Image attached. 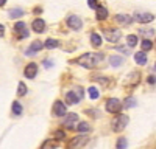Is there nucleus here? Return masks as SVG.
I'll list each match as a JSON object with an SVG mask.
<instances>
[{
	"instance_id": "31",
	"label": "nucleus",
	"mask_w": 156,
	"mask_h": 149,
	"mask_svg": "<svg viewBox=\"0 0 156 149\" xmlns=\"http://www.w3.org/2000/svg\"><path fill=\"white\" fill-rule=\"evenodd\" d=\"M136 106V99L133 96H129V98H125V101H123V107H134Z\"/></svg>"
},
{
	"instance_id": "26",
	"label": "nucleus",
	"mask_w": 156,
	"mask_h": 149,
	"mask_svg": "<svg viewBox=\"0 0 156 149\" xmlns=\"http://www.w3.org/2000/svg\"><path fill=\"white\" fill-rule=\"evenodd\" d=\"M87 95H89V98H90V99H97V98L100 96L97 87H89V89H87Z\"/></svg>"
},
{
	"instance_id": "13",
	"label": "nucleus",
	"mask_w": 156,
	"mask_h": 149,
	"mask_svg": "<svg viewBox=\"0 0 156 149\" xmlns=\"http://www.w3.org/2000/svg\"><path fill=\"white\" fill-rule=\"evenodd\" d=\"M134 20L139 22V23H150L154 20V16L151 12H139V14L134 16Z\"/></svg>"
},
{
	"instance_id": "12",
	"label": "nucleus",
	"mask_w": 156,
	"mask_h": 149,
	"mask_svg": "<svg viewBox=\"0 0 156 149\" xmlns=\"http://www.w3.org/2000/svg\"><path fill=\"white\" fill-rule=\"evenodd\" d=\"M44 48V44L41 42V41H33L31 42V45L28 47V50H27V56H33V55H36V53H39L41 50Z\"/></svg>"
},
{
	"instance_id": "28",
	"label": "nucleus",
	"mask_w": 156,
	"mask_h": 149,
	"mask_svg": "<svg viewBox=\"0 0 156 149\" xmlns=\"http://www.w3.org/2000/svg\"><path fill=\"white\" fill-rule=\"evenodd\" d=\"M41 149H56V143L53 140H45L41 144Z\"/></svg>"
},
{
	"instance_id": "20",
	"label": "nucleus",
	"mask_w": 156,
	"mask_h": 149,
	"mask_svg": "<svg viewBox=\"0 0 156 149\" xmlns=\"http://www.w3.org/2000/svg\"><path fill=\"white\" fill-rule=\"evenodd\" d=\"M76 131L81 132V134H86V132L90 131V124L86 123V121H80V123H78V126H76Z\"/></svg>"
},
{
	"instance_id": "9",
	"label": "nucleus",
	"mask_w": 156,
	"mask_h": 149,
	"mask_svg": "<svg viewBox=\"0 0 156 149\" xmlns=\"http://www.w3.org/2000/svg\"><path fill=\"white\" fill-rule=\"evenodd\" d=\"M23 74H25V78H28V79H34L36 74H37V64H34V62H30V64L25 67Z\"/></svg>"
},
{
	"instance_id": "24",
	"label": "nucleus",
	"mask_w": 156,
	"mask_h": 149,
	"mask_svg": "<svg viewBox=\"0 0 156 149\" xmlns=\"http://www.w3.org/2000/svg\"><path fill=\"white\" fill-rule=\"evenodd\" d=\"M20 16H23V9H20V8L9 9V17L11 19H16V17H20Z\"/></svg>"
},
{
	"instance_id": "37",
	"label": "nucleus",
	"mask_w": 156,
	"mask_h": 149,
	"mask_svg": "<svg viewBox=\"0 0 156 149\" xmlns=\"http://www.w3.org/2000/svg\"><path fill=\"white\" fill-rule=\"evenodd\" d=\"M3 31H5V27H3L2 23H0V33H3Z\"/></svg>"
},
{
	"instance_id": "30",
	"label": "nucleus",
	"mask_w": 156,
	"mask_h": 149,
	"mask_svg": "<svg viewBox=\"0 0 156 149\" xmlns=\"http://www.w3.org/2000/svg\"><path fill=\"white\" fill-rule=\"evenodd\" d=\"M17 95H19V96H25V95H27V85H25L22 81H20L19 85H17Z\"/></svg>"
},
{
	"instance_id": "35",
	"label": "nucleus",
	"mask_w": 156,
	"mask_h": 149,
	"mask_svg": "<svg viewBox=\"0 0 156 149\" xmlns=\"http://www.w3.org/2000/svg\"><path fill=\"white\" fill-rule=\"evenodd\" d=\"M73 90H75V93L78 95V98L83 99V89H81V87H76V89H73Z\"/></svg>"
},
{
	"instance_id": "40",
	"label": "nucleus",
	"mask_w": 156,
	"mask_h": 149,
	"mask_svg": "<svg viewBox=\"0 0 156 149\" xmlns=\"http://www.w3.org/2000/svg\"><path fill=\"white\" fill-rule=\"evenodd\" d=\"M154 48H156V41H154Z\"/></svg>"
},
{
	"instance_id": "32",
	"label": "nucleus",
	"mask_w": 156,
	"mask_h": 149,
	"mask_svg": "<svg viewBox=\"0 0 156 149\" xmlns=\"http://www.w3.org/2000/svg\"><path fill=\"white\" fill-rule=\"evenodd\" d=\"M53 137H55V140H66V132L64 131H56L53 134Z\"/></svg>"
},
{
	"instance_id": "11",
	"label": "nucleus",
	"mask_w": 156,
	"mask_h": 149,
	"mask_svg": "<svg viewBox=\"0 0 156 149\" xmlns=\"http://www.w3.org/2000/svg\"><path fill=\"white\" fill-rule=\"evenodd\" d=\"M14 33L17 34L19 39H23V37L28 36V30H27V25H25L23 22H17L14 25Z\"/></svg>"
},
{
	"instance_id": "25",
	"label": "nucleus",
	"mask_w": 156,
	"mask_h": 149,
	"mask_svg": "<svg viewBox=\"0 0 156 149\" xmlns=\"http://www.w3.org/2000/svg\"><path fill=\"white\" fill-rule=\"evenodd\" d=\"M140 47H142V51H148V50H151L153 48V42L150 41V39H144V41H142L140 42Z\"/></svg>"
},
{
	"instance_id": "3",
	"label": "nucleus",
	"mask_w": 156,
	"mask_h": 149,
	"mask_svg": "<svg viewBox=\"0 0 156 149\" xmlns=\"http://www.w3.org/2000/svg\"><path fill=\"white\" fill-rule=\"evenodd\" d=\"M105 109H106V112H109L112 115H119L123 109V103L117 98H109L105 104Z\"/></svg>"
},
{
	"instance_id": "14",
	"label": "nucleus",
	"mask_w": 156,
	"mask_h": 149,
	"mask_svg": "<svg viewBox=\"0 0 156 149\" xmlns=\"http://www.w3.org/2000/svg\"><path fill=\"white\" fill-rule=\"evenodd\" d=\"M115 22L120 23V25H123V27H128V25H131V23L134 22V17L126 16V14H117V16H115Z\"/></svg>"
},
{
	"instance_id": "33",
	"label": "nucleus",
	"mask_w": 156,
	"mask_h": 149,
	"mask_svg": "<svg viewBox=\"0 0 156 149\" xmlns=\"http://www.w3.org/2000/svg\"><path fill=\"white\" fill-rule=\"evenodd\" d=\"M139 31H140V34H144V36H153L154 34V30H144V28H140Z\"/></svg>"
},
{
	"instance_id": "4",
	"label": "nucleus",
	"mask_w": 156,
	"mask_h": 149,
	"mask_svg": "<svg viewBox=\"0 0 156 149\" xmlns=\"http://www.w3.org/2000/svg\"><path fill=\"white\" fill-rule=\"evenodd\" d=\"M103 36L109 42H119V39L122 37V31L119 28H105L103 30Z\"/></svg>"
},
{
	"instance_id": "21",
	"label": "nucleus",
	"mask_w": 156,
	"mask_h": 149,
	"mask_svg": "<svg viewBox=\"0 0 156 149\" xmlns=\"http://www.w3.org/2000/svg\"><path fill=\"white\" fill-rule=\"evenodd\" d=\"M90 42H92V45L95 48H98L101 45V36L98 33H92V34H90Z\"/></svg>"
},
{
	"instance_id": "29",
	"label": "nucleus",
	"mask_w": 156,
	"mask_h": 149,
	"mask_svg": "<svg viewBox=\"0 0 156 149\" xmlns=\"http://www.w3.org/2000/svg\"><path fill=\"white\" fill-rule=\"evenodd\" d=\"M128 146V140L123 138V137H120L119 140H117V144H115V149H125Z\"/></svg>"
},
{
	"instance_id": "18",
	"label": "nucleus",
	"mask_w": 156,
	"mask_h": 149,
	"mask_svg": "<svg viewBox=\"0 0 156 149\" xmlns=\"http://www.w3.org/2000/svg\"><path fill=\"white\" fill-rule=\"evenodd\" d=\"M125 62V59L122 58V56H117V55H112L111 58H109V64L112 65V67H120L122 64Z\"/></svg>"
},
{
	"instance_id": "17",
	"label": "nucleus",
	"mask_w": 156,
	"mask_h": 149,
	"mask_svg": "<svg viewBox=\"0 0 156 149\" xmlns=\"http://www.w3.org/2000/svg\"><path fill=\"white\" fill-rule=\"evenodd\" d=\"M134 61L137 65H145L147 64V55L144 51H139V53H134Z\"/></svg>"
},
{
	"instance_id": "23",
	"label": "nucleus",
	"mask_w": 156,
	"mask_h": 149,
	"mask_svg": "<svg viewBox=\"0 0 156 149\" xmlns=\"http://www.w3.org/2000/svg\"><path fill=\"white\" fill-rule=\"evenodd\" d=\"M11 109H12V114H14V115H22V112H23V109H22V106H20L19 101H14V103H12Z\"/></svg>"
},
{
	"instance_id": "6",
	"label": "nucleus",
	"mask_w": 156,
	"mask_h": 149,
	"mask_svg": "<svg viewBox=\"0 0 156 149\" xmlns=\"http://www.w3.org/2000/svg\"><path fill=\"white\" fill-rule=\"evenodd\" d=\"M51 114H53V117H66L67 115V107L66 104H64L62 101H55L53 103V107H51Z\"/></svg>"
},
{
	"instance_id": "10",
	"label": "nucleus",
	"mask_w": 156,
	"mask_h": 149,
	"mask_svg": "<svg viewBox=\"0 0 156 149\" xmlns=\"http://www.w3.org/2000/svg\"><path fill=\"white\" fill-rule=\"evenodd\" d=\"M139 82H140V73H139L137 70H134V71H131L129 74H126V81H125V84L134 87V85H137Z\"/></svg>"
},
{
	"instance_id": "16",
	"label": "nucleus",
	"mask_w": 156,
	"mask_h": 149,
	"mask_svg": "<svg viewBox=\"0 0 156 149\" xmlns=\"http://www.w3.org/2000/svg\"><path fill=\"white\" fill-rule=\"evenodd\" d=\"M66 101H67L69 104H76L78 101H81V99L78 98V95L75 93V90H70V92L66 93Z\"/></svg>"
},
{
	"instance_id": "7",
	"label": "nucleus",
	"mask_w": 156,
	"mask_h": 149,
	"mask_svg": "<svg viewBox=\"0 0 156 149\" xmlns=\"http://www.w3.org/2000/svg\"><path fill=\"white\" fill-rule=\"evenodd\" d=\"M78 123H80V120H78V114H67L66 118H64L62 126L67 127V129H76Z\"/></svg>"
},
{
	"instance_id": "5",
	"label": "nucleus",
	"mask_w": 156,
	"mask_h": 149,
	"mask_svg": "<svg viewBox=\"0 0 156 149\" xmlns=\"http://www.w3.org/2000/svg\"><path fill=\"white\" fill-rule=\"evenodd\" d=\"M87 137L86 135H78V137H73L67 141V149H80L83 147L86 143H87Z\"/></svg>"
},
{
	"instance_id": "34",
	"label": "nucleus",
	"mask_w": 156,
	"mask_h": 149,
	"mask_svg": "<svg viewBox=\"0 0 156 149\" xmlns=\"http://www.w3.org/2000/svg\"><path fill=\"white\" fill-rule=\"evenodd\" d=\"M87 5H89V8H94V9H97V8L100 6L97 0H89V2H87Z\"/></svg>"
},
{
	"instance_id": "36",
	"label": "nucleus",
	"mask_w": 156,
	"mask_h": 149,
	"mask_svg": "<svg viewBox=\"0 0 156 149\" xmlns=\"http://www.w3.org/2000/svg\"><path fill=\"white\" fill-rule=\"evenodd\" d=\"M148 82H150V84H154V82H156V78H154V76H148Z\"/></svg>"
},
{
	"instance_id": "22",
	"label": "nucleus",
	"mask_w": 156,
	"mask_h": 149,
	"mask_svg": "<svg viewBox=\"0 0 156 149\" xmlns=\"http://www.w3.org/2000/svg\"><path fill=\"white\" fill-rule=\"evenodd\" d=\"M136 45H137V36H136V34H129V36L126 37V47L133 48V47H136Z\"/></svg>"
},
{
	"instance_id": "19",
	"label": "nucleus",
	"mask_w": 156,
	"mask_h": 149,
	"mask_svg": "<svg viewBox=\"0 0 156 149\" xmlns=\"http://www.w3.org/2000/svg\"><path fill=\"white\" fill-rule=\"evenodd\" d=\"M95 12H97V19H98V20H105V19L108 17V9H106L105 6H101V5L95 9Z\"/></svg>"
},
{
	"instance_id": "27",
	"label": "nucleus",
	"mask_w": 156,
	"mask_h": 149,
	"mask_svg": "<svg viewBox=\"0 0 156 149\" xmlns=\"http://www.w3.org/2000/svg\"><path fill=\"white\" fill-rule=\"evenodd\" d=\"M58 45H59V42H58L56 39H47V41H45V44H44V47H45V48H48V50L56 48Z\"/></svg>"
},
{
	"instance_id": "39",
	"label": "nucleus",
	"mask_w": 156,
	"mask_h": 149,
	"mask_svg": "<svg viewBox=\"0 0 156 149\" xmlns=\"http://www.w3.org/2000/svg\"><path fill=\"white\" fill-rule=\"evenodd\" d=\"M154 70H156V62H154Z\"/></svg>"
},
{
	"instance_id": "38",
	"label": "nucleus",
	"mask_w": 156,
	"mask_h": 149,
	"mask_svg": "<svg viewBox=\"0 0 156 149\" xmlns=\"http://www.w3.org/2000/svg\"><path fill=\"white\" fill-rule=\"evenodd\" d=\"M5 3H6V2H5V0H0V6H3Z\"/></svg>"
},
{
	"instance_id": "1",
	"label": "nucleus",
	"mask_w": 156,
	"mask_h": 149,
	"mask_svg": "<svg viewBox=\"0 0 156 149\" xmlns=\"http://www.w3.org/2000/svg\"><path fill=\"white\" fill-rule=\"evenodd\" d=\"M105 61V55L103 53H97V51H90V53H84L80 58H76V64H80L86 68H95L100 62Z\"/></svg>"
},
{
	"instance_id": "15",
	"label": "nucleus",
	"mask_w": 156,
	"mask_h": 149,
	"mask_svg": "<svg viewBox=\"0 0 156 149\" xmlns=\"http://www.w3.org/2000/svg\"><path fill=\"white\" fill-rule=\"evenodd\" d=\"M31 28H33L34 33H44V30H45V22H44L42 19H34V20L31 22Z\"/></svg>"
},
{
	"instance_id": "2",
	"label": "nucleus",
	"mask_w": 156,
	"mask_h": 149,
	"mask_svg": "<svg viewBox=\"0 0 156 149\" xmlns=\"http://www.w3.org/2000/svg\"><path fill=\"white\" fill-rule=\"evenodd\" d=\"M128 123H129V117H128V115H125V114L115 115V118H114L112 123H111L112 131H114V132H122V131L128 126Z\"/></svg>"
},
{
	"instance_id": "8",
	"label": "nucleus",
	"mask_w": 156,
	"mask_h": 149,
	"mask_svg": "<svg viewBox=\"0 0 156 149\" xmlns=\"http://www.w3.org/2000/svg\"><path fill=\"white\" fill-rule=\"evenodd\" d=\"M67 27L72 28V30H75V31H78V30L83 28V20L78 17V16L72 14V16H69V19H67Z\"/></svg>"
}]
</instances>
